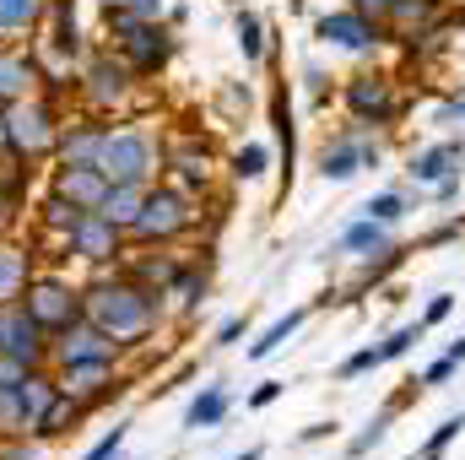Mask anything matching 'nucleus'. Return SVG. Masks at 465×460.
<instances>
[{
  "label": "nucleus",
  "instance_id": "obj_1",
  "mask_svg": "<svg viewBox=\"0 0 465 460\" xmlns=\"http://www.w3.org/2000/svg\"><path fill=\"white\" fill-rule=\"evenodd\" d=\"M347 109L357 125H395L401 119V98L390 76H351L347 82Z\"/></svg>",
  "mask_w": 465,
  "mask_h": 460
},
{
  "label": "nucleus",
  "instance_id": "obj_2",
  "mask_svg": "<svg viewBox=\"0 0 465 460\" xmlns=\"http://www.w3.org/2000/svg\"><path fill=\"white\" fill-rule=\"evenodd\" d=\"M314 33H320L325 44H336V49H351V55H368V49L384 44V22H373V16H362V11H331V16H320Z\"/></svg>",
  "mask_w": 465,
  "mask_h": 460
},
{
  "label": "nucleus",
  "instance_id": "obj_3",
  "mask_svg": "<svg viewBox=\"0 0 465 460\" xmlns=\"http://www.w3.org/2000/svg\"><path fill=\"white\" fill-rule=\"evenodd\" d=\"M146 168H152V146L141 135H109L104 141V174L114 185H141Z\"/></svg>",
  "mask_w": 465,
  "mask_h": 460
},
{
  "label": "nucleus",
  "instance_id": "obj_4",
  "mask_svg": "<svg viewBox=\"0 0 465 460\" xmlns=\"http://www.w3.org/2000/svg\"><path fill=\"white\" fill-rule=\"evenodd\" d=\"M135 228L152 233V238H173V233L190 228V212H184V201H179V195L157 190V195H146V201H141V212H135Z\"/></svg>",
  "mask_w": 465,
  "mask_h": 460
},
{
  "label": "nucleus",
  "instance_id": "obj_5",
  "mask_svg": "<svg viewBox=\"0 0 465 460\" xmlns=\"http://www.w3.org/2000/svg\"><path fill=\"white\" fill-rule=\"evenodd\" d=\"M406 174H411L417 185H439V179H455V174H465V141H439V146L417 152Z\"/></svg>",
  "mask_w": 465,
  "mask_h": 460
},
{
  "label": "nucleus",
  "instance_id": "obj_6",
  "mask_svg": "<svg viewBox=\"0 0 465 460\" xmlns=\"http://www.w3.org/2000/svg\"><path fill=\"white\" fill-rule=\"evenodd\" d=\"M395 249V238L384 223H373V217H357L347 233H341V255H362V260H373V255H390Z\"/></svg>",
  "mask_w": 465,
  "mask_h": 460
},
{
  "label": "nucleus",
  "instance_id": "obj_7",
  "mask_svg": "<svg viewBox=\"0 0 465 460\" xmlns=\"http://www.w3.org/2000/svg\"><path fill=\"white\" fill-rule=\"evenodd\" d=\"M439 11H444V0H395L384 22H390L395 33H406V38H411V33L433 27V22H439Z\"/></svg>",
  "mask_w": 465,
  "mask_h": 460
},
{
  "label": "nucleus",
  "instance_id": "obj_8",
  "mask_svg": "<svg viewBox=\"0 0 465 460\" xmlns=\"http://www.w3.org/2000/svg\"><path fill=\"white\" fill-rule=\"evenodd\" d=\"M379 163V146H357V141H341L325 152V179H351L357 168H373Z\"/></svg>",
  "mask_w": 465,
  "mask_h": 460
},
{
  "label": "nucleus",
  "instance_id": "obj_9",
  "mask_svg": "<svg viewBox=\"0 0 465 460\" xmlns=\"http://www.w3.org/2000/svg\"><path fill=\"white\" fill-rule=\"evenodd\" d=\"M76 244H82L93 260L114 255V223H109V217H87V223H76Z\"/></svg>",
  "mask_w": 465,
  "mask_h": 460
},
{
  "label": "nucleus",
  "instance_id": "obj_10",
  "mask_svg": "<svg viewBox=\"0 0 465 460\" xmlns=\"http://www.w3.org/2000/svg\"><path fill=\"white\" fill-rule=\"evenodd\" d=\"M223 417H228V390H217V385H212V390L190 406V428H217Z\"/></svg>",
  "mask_w": 465,
  "mask_h": 460
},
{
  "label": "nucleus",
  "instance_id": "obj_11",
  "mask_svg": "<svg viewBox=\"0 0 465 460\" xmlns=\"http://www.w3.org/2000/svg\"><path fill=\"white\" fill-rule=\"evenodd\" d=\"M406 212H411V201H406V195H395V190H384V195H373V201L362 206V217H373V223H384V228H395Z\"/></svg>",
  "mask_w": 465,
  "mask_h": 460
},
{
  "label": "nucleus",
  "instance_id": "obj_12",
  "mask_svg": "<svg viewBox=\"0 0 465 460\" xmlns=\"http://www.w3.org/2000/svg\"><path fill=\"white\" fill-rule=\"evenodd\" d=\"M298 325H303V309H292V315H282V320H276V325H271V331H265L260 342L249 346V357H271V352H276V346L287 342V336H292Z\"/></svg>",
  "mask_w": 465,
  "mask_h": 460
},
{
  "label": "nucleus",
  "instance_id": "obj_13",
  "mask_svg": "<svg viewBox=\"0 0 465 460\" xmlns=\"http://www.w3.org/2000/svg\"><path fill=\"white\" fill-rule=\"evenodd\" d=\"M135 212H141V195H135V185H119L104 195V217L109 223H135Z\"/></svg>",
  "mask_w": 465,
  "mask_h": 460
},
{
  "label": "nucleus",
  "instance_id": "obj_14",
  "mask_svg": "<svg viewBox=\"0 0 465 460\" xmlns=\"http://www.w3.org/2000/svg\"><path fill=\"white\" fill-rule=\"evenodd\" d=\"M422 336H428V325H422V320H417V325H401L390 342H379V357H384V363H390V357H406V352L422 342Z\"/></svg>",
  "mask_w": 465,
  "mask_h": 460
},
{
  "label": "nucleus",
  "instance_id": "obj_15",
  "mask_svg": "<svg viewBox=\"0 0 465 460\" xmlns=\"http://www.w3.org/2000/svg\"><path fill=\"white\" fill-rule=\"evenodd\" d=\"M238 49H243V60H260L265 55V33H260V22L249 11L238 16Z\"/></svg>",
  "mask_w": 465,
  "mask_h": 460
},
{
  "label": "nucleus",
  "instance_id": "obj_16",
  "mask_svg": "<svg viewBox=\"0 0 465 460\" xmlns=\"http://www.w3.org/2000/svg\"><path fill=\"white\" fill-rule=\"evenodd\" d=\"M390 417H395V412H379V417H373V423H368V428H362V434L351 439V460L368 455V450H373V445H379V439L390 434Z\"/></svg>",
  "mask_w": 465,
  "mask_h": 460
},
{
  "label": "nucleus",
  "instance_id": "obj_17",
  "mask_svg": "<svg viewBox=\"0 0 465 460\" xmlns=\"http://www.w3.org/2000/svg\"><path fill=\"white\" fill-rule=\"evenodd\" d=\"M460 434H465V412H460V417H444V423H439V428L428 434V450H433V455H444V450H450V445H455Z\"/></svg>",
  "mask_w": 465,
  "mask_h": 460
},
{
  "label": "nucleus",
  "instance_id": "obj_18",
  "mask_svg": "<svg viewBox=\"0 0 465 460\" xmlns=\"http://www.w3.org/2000/svg\"><path fill=\"white\" fill-rule=\"evenodd\" d=\"M384 357H379V346H362V352H351L347 363H341V379H357V374H368V368H379Z\"/></svg>",
  "mask_w": 465,
  "mask_h": 460
},
{
  "label": "nucleus",
  "instance_id": "obj_19",
  "mask_svg": "<svg viewBox=\"0 0 465 460\" xmlns=\"http://www.w3.org/2000/svg\"><path fill=\"white\" fill-rule=\"evenodd\" d=\"M232 168H238L243 179H254V174H265V146H243V152L232 157Z\"/></svg>",
  "mask_w": 465,
  "mask_h": 460
},
{
  "label": "nucleus",
  "instance_id": "obj_20",
  "mask_svg": "<svg viewBox=\"0 0 465 460\" xmlns=\"http://www.w3.org/2000/svg\"><path fill=\"white\" fill-rule=\"evenodd\" d=\"M455 368H460V363H455V357L444 352V357H439V363H433V368H428V374L417 379V385H428V390H433V385H450V379H455Z\"/></svg>",
  "mask_w": 465,
  "mask_h": 460
},
{
  "label": "nucleus",
  "instance_id": "obj_21",
  "mask_svg": "<svg viewBox=\"0 0 465 460\" xmlns=\"http://www.w3.org/2000/svg\"><path fill=\"white\" fill-rule=\"evenodd\" d=\"M450 315H455V298H450V293H439V298H433V304H428V315H422V325H428V331H433V325H444V320H450Z\"/></svg>",
  "mask_w": 465,
  "mask_h": 460
},
{
  "label": "nucleus",
  "instance_id": "obj_22",
  "mask_svg": "<svg viewBox=\"0 0 465 460\" xmlns=\"http://www.w3.org/2000/svg\"><path fill=\"white\" fill-rule=\"evenodd\" d=\"M390 5H395V0H351V11H362V16H373V22H384Z\"/></svg>",
  "mask_w": 465,
  "mask_h": 460
},
{
  "label": "nucleus",
  "instance_id": "obj_23",
  "mask_svg": "<svg viewBox=\"0 0 465 460\" xmlns=\"http://www.w3.org/2000/svg\"><path fill=\"white\" fill-rule=\"evenodd\" d=\"M455 119H460V125H465V93H460V98H455V104H444V109L433 115V125H455Z\"/></svg>",
  "mask_w": 465,
  "mask_h": 460
},
{
  "label": "nucleus",
  "instance_id": "obj_24",
  "mask_svg": "<svg viewBox=\"0 0 465 460\" xmlns=\"http://www.w3.org/2000/svg\"><path fill=\"white\" fill-rule=\"evenodd\" d=\"M460 228H465V223L455 217V223H444V228H433V233H428V244H450V238H460Z\"/></svg>",
  "mask_w": 465,
  "mask_h": 460
},
{
  "label": "nucleus",
  "instance_id": "obj_25",
  "mask_svg": "<svg viewBox=\"0 0 465 460\" xmlns=\"http://www.w3.org/2000/svg\"><path fill=\"white\" fill-rule=\"evenodd\" d=\"M433 195H439V201H455V195H460V174H455V179H439Z\"/></svg>",
  "mask_w": 465,
  "mask_h": 460
},
{
  "label": "nucleus",
  "instance_id": "obj_26",
  "mask_svg": "<svg viewBox=\"0 0 465 460\" xmlns=\"http://www.w3.org/2000/svg\"><path fill=\"white\" fill-rule=\"evenodd\" d=\"M276 395H282V379H271V385H260V390H254V406H271Z\"/></svg>",
  "mask_w": 465,
  "mask_h": 460
},
{
  "label": "nucleus",
  "instance_id": "obj_27",
  "mask_svg": "<svg viewBox=\"0 0 465 460\" xmlns=\"http://www.w3.org/2000/svg\"><path fill=\"white\" fill-rule=\"evenodd\" d=\"M135 11H141V16H157V0H135Z\"/></svg>",
  "mask_w": 465,
  "mask_h": 460
},
{
  "label": "nucleus",
  "instance_id": "obj_28",
  "mask_svg": "<svg viewBox=\"0 0 465 460\" xmlns=\"http://www.w3.org/2000/svg\"><path fill=\"white\" fill-rule=\"evenodd\" d=\"M450 357H455V363H465V336H460V342H450Z\"/></svg>",
  "mask_w": 465,
  "mask_h": 460
},
{
  "label": "nucleus",
  "instance_id": "obj_29",
  "mask_svg": "<svg viewBox=\"0 0 465 460\" xmlns=\"http://www.w3.org/2000/svg\"><path fill=\"white\" fill-rule=\"evenodd\" d=\"M417 460H444V455H433V450H422V455H417Z\"/></svg>",
  "mask_w": 465,
  "mask_h": 460
}]
</instances>
